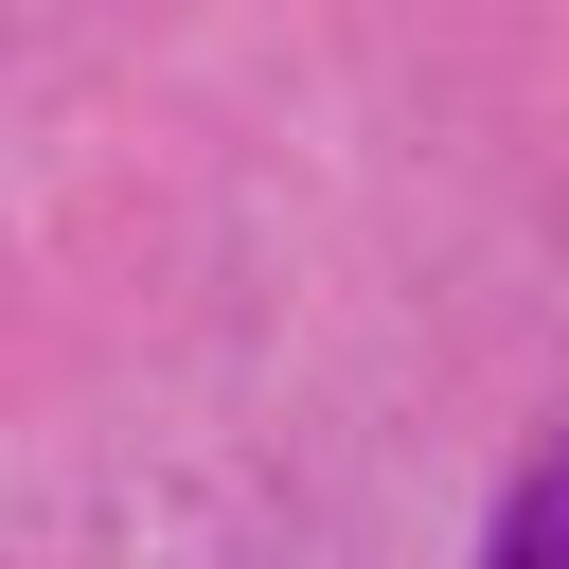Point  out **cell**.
Wrapping results in <instances>:
<instances>
[{
	"mask_svg": "<svg viewBox=\"0 0 569 569\" xmlns=\"http://www.w3.org/2000/svg\"><path fill=\"white\" fill-rule=\"evenodd\" d=\"M480 569H569V445L516 480V516H498V551H480Z\"/></svg>",
	"mask_w": 569,
	"mask_h": 569,
	"instance_id": "6da1fadb",
	"label": "cell"
}]
</instances>
